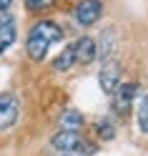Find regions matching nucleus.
I'll list each match as a JSON object with an SVG mask.
<instances>
[{
    "mask_svg": "<svg viewBox=\"0 0 148 156\" xmlns=\"http://www.w3.org/2000/svg\"><path fill=\"white\" fill-rule=\"evenodd\" d=\"M18 113H20V103L13 93H0V131L10 129L18 121Z\"/></svg>",
    "mask_w": 148,
    "mask_h": 156,
    "instance_id": "7ed1b4c3",
    "label": "nucleus"
},
{
    "mask_svg": "<svg viewBox=\"0 0 148 156\" xmlns=\"http://www.w3.org/2000/svg\"><path fill=\"white\" fill-rule=\"evenodd\" d=\"M98 83H101V88L105 93H115V88L121 86V63L118 61H105L101 73H98Z\"/></svg>",
    "mask_w": 148,
    "mask_h": 156,
    "instance_id": "20e7f679",
    "label": "nucleus"
},
{
    "mask_svg": "<svg viewBox=\"0 0 148 156\" xmlns=\"http://www.w3.org/2000/svg\"><path fill=\"white\" fill-rule=\"evenodd\" d=\"M91 151L93 149H88V154L85 151H71V154H60V156H91Z\"/></svg>",
    "mask_w": 148,
    "mask_h": 156,
    "instance_id": "4468645a",
    "label": "nucleus"
},
{
    "mask_svg": "<svg viewBox=\"0 0 148 156\" xmlns=\"http://www.w3.org/2000/svg\"><path fill=\"white\" fill-rule=\"evenodd\" d=\"M138 126L143 133H148V96H143L141 106H138Z\"/></svg>",
    "mask_w": 148,
    "mask_h": 156,
    "instance_id": "9d476101",
    "label": "nucleus"
},
{
    "mask_svg": "<svg viewBox=\"0 0 148 156\" xmlns=\"http://www.w3.org/2000/svg\"><path fill=\"white\" fill-rule=\"evenodd\" d=\"M136 91H138L136 83H121L118 86L115 93H113V111L115 113H126L128 108H131L133 98H136Z\"/></svg>",
    "mask_w": 148,
    "mask_h": 156,
    "instance_id": "39448f33",
    "label": "nucleus"
},
{
    "mask_svg": "<svg viewBox=\"0 0 148 156\" xmlns=\"http://www.w3.org/2000/svg\"><path fill=\"white\" fill-rule=\"evenodd\" d=\"M60 126H63L65 131H81L83 116L78 113V111H73V108H68V111H63V116H60Z\"/></svg>",
    "mask_w": 148,
    "mask_h": 156,
    "instance_id": "0eeeda50",
    "label": "nucleus"
},
{
    "mask_svg": "<svg viewBox=\"0 0 148 156\" xmlns=\"http://www.w3.org/2000/svg\"><path fill=\"white\" fill-rule=\"evenodd\" d=\"M73 15H75V20L83 28H88V25H93L98 18L103 15V3L101 0H81V3L75 5Z\"/></svg>",
    "mask_w": 148,
    "mask_h": 156,
    "instance_id": "f03ea898",
    "label": "nucleus"
},
{
    "mask_svg": "<svg viewBox=\"0 0 148 156\" xmlns=\"http://www.w3.org/2000/svg\"><path fill=\"white\" fill-rule=\"evenodd\" d=\"M98 136H101V139H113L115 136V126L111 123V121H98Z\"/></svg>",
    "mask_w": 148,
    "mask_h": 156,
    "instance_id": "9b49d317",
    "label": "nucleus"
},
{
    "mask_svg": "<svg viewBox=\"0 0 148 156\" xmlns=\"http://www.w3.org/2000/svg\"><path fill=\"white\" fill-rule=\"evenodd\" d=\"M73 66H75V51H73V45H68L65 51L53 61V68L55 71H71Z\"/></svg>",
    "mask_w": 148,
    "mask_h": 156,
    "instance_id": "6e6552de",
    "label": "nucleus"
},
{
    "mask_svg": "<svg viewBox=\"0 0 148 156\" xmlns=\"http://www.w3.org/2000/svg\"><path fill=\"white\" fill-rule=\"evenodd\" d=\"M55 3V0H25V5H28V10H33V13H40V10H48Z\"/></svg>",
    "mask_w": 148,
    "mask_h": 156,
    "instance_id": "f8f14e48",
    "label": "nucleus"
},
{
    "mask_svg": "<svg viewBox=\"0 0 148 156\" xmlns=\"http://www.w3.org/2000/svg\"><path fill=\"white\" fill-rule=\"evenodd\" d=\"M73 51H75V63H81V66H88L91 61H95V55H98V43L93 41V38H78L75 45H73Z\"/></svg>",
    "mask_w": 148,
    "mask_h": 156,
    "instance_id": "423d86ee",
    "label": "nucleus"
},
{
    "mask_svg": "<svg viewBox=\"0 0 148 156\" xmlns=\"http://www.w3.org/2000/svg\"><path fill=\"white\" fill-rule=\"evenodd\" d=\"M15 23L13 20H0V51L8 48L13 41H15Z\"/></svg>",
    "mask_w": 148,
    "mask_h": 156,
    "instance_id": "1a4fd4ad",
    "label": "nucleus"
},
{
    "mask_svg": "<svg viewBox=\"0 0 148 156\" xmlns=\"http://www.w3.org/2000/svg\"><path fill=\"white\" fill-rule=\"evenodd\" d=\"M10 5H13V0H0V13L10 10Z\"/></svg>",
    "mask_w": 148,
    "mask_h": 156,
    "instance_id": "ddd939ff",
    "label": "nucleus"
},
{
    "mask_svg": "<svg viewBox=\"0 0 148 156\" xmlns=\"http://www.w3.org/2000/svg\"><path fill=\"white\" fill-rule=\"evenodd\" d=\"M50 146L55 151H60V154H71V151H88L91 146H85V141H83V136H81V131H65V129H60L53 139H50Z\"/></svg>",
    "mask_w": 148,
    "mask_h": 156,
    "instance_id": "f257e3e1",
    "label": "nucleus"
}]
</instances>
